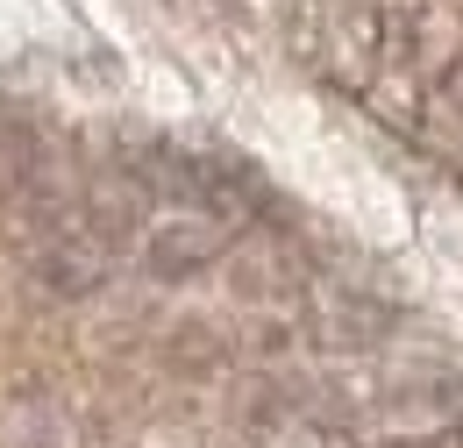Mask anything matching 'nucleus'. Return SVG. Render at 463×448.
<instances>
[{
    "label": "nucleus",
    "mask_w": 463,
    "mask_h": 448,
    "mask_svg": "<svg viewBox=\"0 0 463 448\" xmlns=\"http://www.w3.org/2000/svg\"><path fill=\"white\" fill-rule=\"evenodd\" d=\"M229 242H235V221H229V214L178 200L172 214H150V221H143V264H150L157 278H193V271L222 264V257H229Z\"/></svg>",
    "instance_id": "obj_1"
},
{
    "label": "nucleus",
    "mask_w": 463,
    "mask_h": 448,
    "mask_svg": "<svg viewBox=\"0 0 463 448\" xmlns=\"http://www.w3.org/2000/svg\"><path fill=\"white\" fill-rule=\"evenodd\" d=\"M115 257H121V242L93 235L86 221H64L58 235H43V249H36V285H43L51 299H86V292L108 285Z\"/></svg>",
    "instance_id": "obj_2"
},
{
    "label": "nucleus",
    "mask_w": 463,
    "mask_h": 448,
    "mask_svg": "<svg viewBox=\"0 0 463 448\" xmlns=\"http://www.w3.org/2000/svg\"><path fill=\"white\" fill-rule=\"evenodd\" d=\"M36 164H43V143L22 128V121H0V207L14 214L36 185Z\"/></svg>",
    "instance_id": "obj_3"
}]
</instances>
